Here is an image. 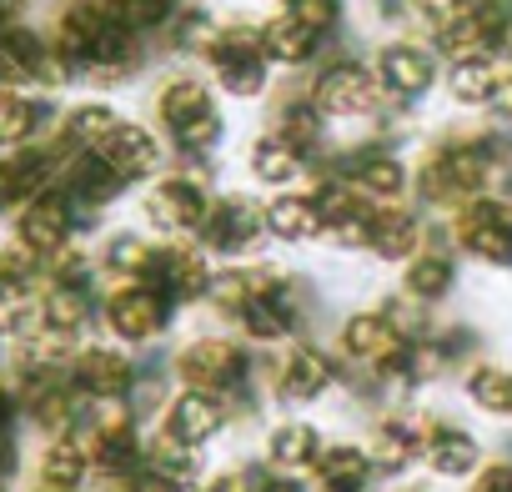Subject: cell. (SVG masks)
I'll use <instances>...</instances> for the list:
<instances>
[{
	"mask_svg": "<svg viewBox=\"0 0 512 492\" xmlns=\"http://www.w3.org/2000/svg\"><path fill=\"white\" fill-rule=\"evenodd\" d=\"M41 292H46V277L0 267V337L26 342L41 332Z\"/></svg>",
	"mask_w": 512,
	"mask_h": 492,
	"instance_id": "cell-33",
	"label": "cell"
},
{
	"mask_svg": "<svg viewBox=\"0 0 512 492\" xmlns=\"http://www.w3.org/2000/svg\"><path fill=\"white\" fill-rule=\"evenodd\" d=\"M312 196H317V211H322V246L342 257H367L372 246V221H377V201H367L347 176L337 171H317L312 181Z\"/></svg>",
	"mask_w": 512,
	"mask_h": 492,
	"instance_id": "cell-13",
	"label": "cell"
},
{
	"mask_svg": "<svg viewBox=\"0 0 512 492\" xmlns=\"http://www.w3.org/2000/svg\"><path fill=\"white\" fill-rule=\"evenodd\" d=\"M382 492H442V482H432L427 472H417V477H402V482H387Z\"/></svg>",
	"mask_w": 512,
	"mask_h": 492,
	"instance_id": "cell-48",
	"label": "cell"
},
{
	"mask_svg": "<svg viewBox=\"0 0 512 492\" xmlns=\"http://www.w3.org/2000/svg\"><path fill=\"white\" fill-rule=\"evenodd\" d=\"M166 362H171L176 387H196L211 397H236V392L262 387V352L241 342L231 327L191 332Z\"/></svg>",
	"mask_w": 512,
	"mask_h": 492,
	"instance_id": "cell-3",
	"label": "cell"
},
{
	"mask_svg": "<svg viewBox=\"0 0 512 492\" xmlns=\"http://www.w3.org/2000/svg\"><path fill=\"white\" fill-rule=\"evenodd\" d=\"M196 241L221 262V267H236V262H262L272 252V231H267V196H256L246 186H221L211 211H206V226L196 231Z\"/></svg>",
	"mask_w": 512,
	"mask_h": 492,
	"instance_id": "cell-6",
	"label": "cell"
},
{
	"mask_svg": "<svg viewBox=\"0 0 512 492\" xmlns=\"http://www.w3.org/2000/svg\"><path fill=\"white\" fill-rule=\"evenodd\" d=\"M21 16H26V0H0V31L21 26Z\"/></svg>",
	"mask_w": 512,
	"mask_h": 492,
	"instance_id": "cell-51",
	"label": "cell"
},
{
	"mask_svg": "<svg viewBox=\"0 0 512 492\" xmlns=\"http://www.w3.org/2000/svg\"><path fill=\"white\" fill-rule=\"evenodd\" d=\"M442 226L452 252L477 272H497V277L512 272V196H477L457 206Z\"/></svg>",
	"mask_w": 512,
	"mask_h": 492,
	"instance_id": "cell-9",
	"label": "cell"
},
{
	"mask_svg": "<svg viewBox=\"0 0 512 492\" xmlns=\"http://www.w3.org/2000/svg\"><path fill=\"white\" fill-rule=\"evenodd\" d=\"M241 462H246L251 492H312V477H302V472H282V467H267L256 452H246Z\"/></svg>",
	"mask_w": 512,
	"mask_h": 492,
	"instance_id": "cell-42",
	"label": "cell"
},
{
	"mask_svg": "<svg viewBox=\"0 0 512 492\" xmlns=\"http://www.w3.org/2000/svg\"><path fill=\"white\" fill-rule=\"evenodd\" d=\"M216 36H221V21H216L211 6H201V0H186L166 26V41H171L176 56H206Z\"/></svg>",
	"mask_w": 512,
	"mask_h": 492,
	"instance_id": "cell-37",
	"label": "cell"
},
{
	"mask_svg": "<svg viewBox=\"0 0 512 492\" xmlns=\"http://www.w3.org/2000/svg\"><path fill=\"white\" fill-rule=\"evenodd\" d=\"M262 46H267L272 71H307L322 56L327 36H317L297 11H277L272 21H262Z\"/></svg>",
	"mask_w": 512,
	"mask_h": 492,
	"instance_id": "cell-30",
	"label": "cell"
},
{
	"mask_svg": "<svg viewBox=\"0 0 512 492\" xmlns=\"http://www.w3.org/2000/svg\"><path fill=\"white\" fill-rule=\"evenodd\" d=\"M136 367H141V362H136L126 347H116L111 337H106V342H81L76 357H71V387H76L91 407H101V402H126L131 387H136Z\"/></svg>",
	"mask_w": 512,
	"mask_h": 492,
	"instance_id": "cell-20",
	"label": "cell"
},
{
	"mask_svg": "<svg viewBox=\"0 0 512 492\" xmlns=\"http://www.w3.org/2000/svg\"><path fill=\"white\" fill-rule=\"evenodd\" d=\"M156 121H161L166 146L181 161H211L226 141V116H221L216 86L206 76H196V71H176V76L161 81Z\"/></svg>",
	"mask_w": 512,
	"mask_h": 492,
	"instance_id": "cell-4",
	"label": "cell"
},
{
	"mask_svg": "<svg viewBox=\"0 0 512 492\" xmlns=\"http://www.w3.org/2000/svg\"><path fill=\"white\" fill-rule=\"evenodd\" d=\"M91 472L96 467H91V452H86L81 437H51L41 462H36L31 492H86Z\"/></svg>",
	"mask_w": 512,
	"mask_h": 492,
	"instance_id": "cell-35",
	"label": "cell"
},
{
	"mask_svg": "<svg viewBox=\"0 0 512 492\" xmlns=\"http://www.w3.org/2000/svg\"><path fill=\"white\" fill-rule=\"evenodd\" d=\"M46 121V106L21 96V91H0V146H26Z\"/></svg>",
	"mask_w": 512,
	"mask_h": 492,
	"instance_id": "cell-41",
	"label": "cell"
},
{
	"mask_svg": "<svg viewBox=\"0 0 512 492\" xmlns=\"http://www.w3.org/2000/svg\"><path fill=\"white\" fill-rule=\"evenodd\" d=\"M262 392L272 412H317L347 392V362L327 337H297L277 352H262Z\"/></svg>",
	"mask_w": 512,
	"mask_h": 492,
	"instance_id": "cell-1",
	"label": "cell"
},
{
	"mask_svg": "<svg viewBox=\"0 0 512 492\" xmlns=\"http://www.w3.org/2000/svg\"><path fill=\"white\" fill-rule=\"evenodd\" d=\"M216 91L231 101H262L272 91V61L262 46V21H221V36L211 41V51L201 56Z\"/></svg>",
	"mask_w": 512,
	"mask_h": 492,
	"instance_id": "cell-8",
	"label": "cell"
},
{
	"mask_svg": "<svg viewBox=\"0 0 512 492\" xmlns=\"http://www.w3.org/2000/svg\"><path fill=\"white\" fill-rule=\"evenodd\" d=\"M437 216H427L417 201H392V206H377V221H372V246H367V262L387 267V272H402L422 246L437 236Z\"/></svg>",
	"mask_w": 512,
	"mask_h": 492,
	"instance_id": "cell-19",
	"label": "cell"
},
{
	"mask_svg": "<svg viewBox=\"0 0 512 492\" xmlns=\"http://www.w3.org/2000/svg\"><path fill=\"white\" fill-rule=\"evenodd\" d=\"M507 61H512V51H502V56L452 61V66L442 71V91H447V101H452L457 111H487V101H492V91H497Z\"/></svg>",
	"mask_w": 512,
	"mask_h": 492,
	"instance_id": "cell-34",
	"label": "cell"
},
{
	"mask_svg": "<svg viewBox=\"0 0 512 492\" xmlns=\"http://www.w3.org/2000/svg\"><path fill=\"white\" fill-rule=\"evenodd\" d=\"M16 467H21V452H16V442L11 437H0V477H16Z\"/></svg>",
	"mask_w": 512,
	"mask_h": 492,
	"instance_id": "cell-50",
	"label": "cell"
},
{
	"mask_svg": "<svg viewBox=\"0 0 512 492\" xmlns=\"http://www.w3.org/2000/svg\"><path fill=\"white\" fill-rule=\"evenodd\" d=\"M216 272H221V262L206 252L196 236H191V241H161L151 287H161L181 312H191V307H206V302H211Z\"/></svg>",
	"mask_w": 512,
	"mask_h": 492,
	"instance_id": "cell-16",
	"label": "cell"
},
{
	"mask_svg": "<svg viewBox=\"0 0 512 492\" xmlns=\"http://www.w3.org/2000/svg\"><path fill=\"white\" fill-rule=\"evenodd\" d=\"M457 392H462V407L482 422H497V427H512V367L502 357H477L462 367L457 377Z\"/></svg>",
	"mask_w": 512,
	"mask_h": 492,
	"instance_id": "cell-26",
	"label": "cell"
},
{
	"mask_svg": "<svg viewBox=\"0 0 512 492\" xmlns=\"http://www.w3.org/2000/svg\"><path fill=\"white\" fill-rule=\"evenodd\" d=\"M246 176H251V186H262L272 196V191L307 186L312 181V161L292 141H282L277 131H256L251 146H246Z\"/></svg>",
	"mask_w": 512,
	"mask_h": 492,
	"instance_id": "cell-27",
	"label": "cell"
},
{
	"mask_svg": "<svg viewBox=\"0 0 512 492\" xmlns=\"http://www.w3.org/2000/svg\"><path fill=\"white\" fill-rule=\"evenodd\" d=\"M216 191L221 186L211 161H176L141 191V221L156 241H191L206 226Z\"/></svg>",
	"mask_w": 512,
	"mask_h": 492,
	"instance_id": "cell-5",
	"label": "cell"
},
{
	"mask_svg": "<svg viewBox=\"0 0 512 492\" xmlns=\"http://www.w3.org/2000/svg\"><path fill=\"white\" fill-rule=\"evenodd\" d=\"M76 226H81V211L56 186V191H41L36 201L21 206V216H16V246H21V252H31L36 262H51V257L66 252V246H76Z\"/></svg>",
	"mask_w": 512,
	"mask_h": 492,
	"instance_id": "cell-21",
	"label": "cell"
},
{
	"mask_svg": "<svg viewBox=\"0 0 512 492\" xmlns=\"http://www.w3.org/2000/svg\"><path fill=\"white\" fill-rule=\"evenodd\" d=\"M372 71L382 81V96L397 106V111H412L422 106L437 81H442V56L422 41V36H387L377 51H372Z\"/></svg>",
	"mask_w": 512,
	"mask_h": 492,
	"instance_id": "cell-14",
	"label": "cell"
},
{
	"mask_svg": "<svg viewBox=\"0 0 512 492\" xmlns=\"http://www.w3.org/2000/svg\"><path fill=\"white\" fill-rule=\"evenodd\" d=\"M462 492H512V447L492 452V457L462 482Z\"/></svg>",
	"mask_w": 512,
	"mask_h": 492,
	"instance_id": "cell-43",
	"label": "cell"
},
{
	"mask_svg": "<svg viewBox=\"0 0 512 492\" xmlns=\"http://www.w3.org/2000/svg\"><path fill=\"white\" fill-rule=\"evenodd\" d=\"M317 312H322L317 282L307 272L277 262V277L267 282L262 297H251L241 307V317L231 322V332L241 342H251L256 352H277V347H287L297 337H317Z\"/></svg>",
	"mask_w": 512,
	"mask_h": 492,
	"instance_id": "cell-2",
	"label": "cell"
},
{
	"mask_svg": "<svg viewBox=\"0 0 512 492\" xmlns=\"http://www.w3.org/2000/svg\"><path fill=\"white\" fill-rule=\"evenodd\" d=\"M307 96L317 101V111L332 121V126H377L392 101L382 96V81L372 71V61H357V56H332L317 66V76L307 81Z\"/></svg>",
	"mask_w": 512,
	"mask_h": 492,
	"instance_id": "cell-7",
	"label": "cell"
},
{
	"mask_svg": "<svg viewBox=\"0 0 512 492\" xmlns=\"http://www.w3.org/2000/svg\"><path fill=\"white\" fill-rule=\"evenodd\" d=\"M156 427H161L166 437L196 447V452H211L226 432H236L226 397H211V392H196V387H176Z\"/></svg>",
	"mask_w": 512,
	"mask_h": 492,
	"instance_id": "cell-22",
	"label": "cell"
},
{
	"mask_svg": "<svg viewBox=\"0 0 512 492\" xmlns=\"http://www.w3.org/2000/svg\"><path fill=\"white\" fill-rule=\"evenodd\" d=\"M126 492H191V487L176 482V477H166V472H156V467H141V472L126 482Z\"/></svg>",
	"mask_w": 512,
	"mask_h": 492,
	"instance_id": "cell-46",
	"label": "cell"
},
{
	"mask_svg": "<svg viewBox=\"0 0 512 492\" xmlns=\"http://www.w3.org/2000/svg\"><path fill=\"white\" fill-rule=\"evenodd\" d=\"M176 317H181V307L161 287H151V282H116L101 297V327L126 352H141V347L166 342L171 327H176Z\"/></svg>",
	"mask_w": 512,
	"mask_h": 492,
	"instance_id": "cell-11",
	"label": "cell"
},
{
	"mask_svg": "<svg viewBox=\"0 0 512 492\" xmlns=\"http://www.w3.org/2000/svg\"><path fill=\"white\" fill-rule=\"evenodd\" d=\"M472 11H477V0H412V26L422 31L427 46H437V41L452 36Z\"/></svg>",
	"mask_w": 512,
	"mask_h": 492,
	"instance_id": "cell-40",
	"label": "cell"
},
{
	"mask_svg": "<svg viewBox=\"0 0 512 492\" xmlns=\"http://www.w3.org/2000/svg\"><path fill=\"white\" fill-rule=\"evenodd\" d=\"M487 126L492 131H507L512 136V61H507V71H502V81H497V91H492V101H487Z\"/></svg>",
	"mask_w": 512,
	"mask_h": 492,
	"instance_id": "cell-45",
	"label": "cell"
},
{
	"mask_svg": "<svg viewBox=\"0 0 512 492\" xmlns=\"http://www.w3.org/2000/svg\"><path fill=\"white\" fill-rule=\"evenodd\" d=\"M61 191L71 196V206H76L81 221H86V216H101L106 206H116V201L131 191V181H121L96 151H76V156L66 161V171H61Z\"/></svg>",
	"mask_w": 512,
	"mask_h": 492,
	"instance_id": "cell-28",
	"label": "cell"
},
{
	"mask_svg": "<svg viewBox=\"0 0 512 492\" xmlns=\"http://www.w3.org/2000/svg\"><path fill=\"white\" fill-rule=\"evenodd\" d=\"M101 322V297L81 287H46L41 292V332L81 347V337Z\"/></svg>",
	"mask_w": 512,
	"mask_h": 492,
	"instance_id": "cell-32",
	"label": "cell"
},
{
	"mask_svg": "<svg viewBox=\"0 0 512 492\" xmlns=\"http://www.w3.org/2000/svg\"><path fill=\"white\" fill-rule=\"evenodd\" d=\"M96 492H126V482H101Z\"/></svg>",
	"mask_w": 512,
	"mask_h": 492,
	"instance_id": "cell-52",
	"label": "cell"
},
{
	"mask_svg": "<svg viewBox=\"0 0 512 492\" xmlns=\"http://www.w3.org/2000/svg\"><path fill=\"white\" fill-rule=\"evenodd\" d=\"M332 442V432L312 417V412H272L256 432V457L267 467H282V472H312L322 447Z\"/></svg>",
	"mask_w": 512,
	"mask_h": 492,
	"instance_id": "cell-17",
	"label": "cell"
},
{
	"mask_svg": "<svg viewBox=\"0 0 512 492\" xmlns=\"http://www.w3.org/2000/svg\"><path fill=\"white\" fill-rule=\"evenodd\" d=\"M26 206V186H21V176H16V161H0V211L6 206Z\"/></svg>",
	"mask_w": 512,
	"mask_h": 492,
	"instance_id": "cell-47",
	"label": "cell"
},
{
	"mask_svg": "<svg viewBox=\"0 0 512 492\" xmlns=\"http://www.w3.org/2000/svg\"><path fill=\"white\" fill-rule=\"evenodd\" d=\"M427 402H387L367 417L362 427V442L382 472V482H402V477H417L422 472V457H427Z\"/></svg>",
	"mask_w": 512,
	"mask_h": 492,
	"instance_id": "cell-10",
	"label": "cell"
},
{
	"mask_svg": "<svg viewBox=\"0 0 512 492\" xmlns=\"http://www.w3.org/2000/svg\"><path fill=\"white\" fill-rule=\"evenodd\" d=\"M146 467H156V472H166V477H176L186 487H201L206 472H211V457L186 447V442H176V437H166L161 427H146Z\"/></svg>",
	"mask_w": 512,
	"mask_h": 492,
	"instance_id": "cell-36",
	"label": "cell"
},
{
	"mask_svg": "<svg viewBox=\"0 0 512 492\" xmlns=\"http://www.w3.org/2000/svg\"><path fill=\"white\" fill-rule=\"evenodd\" d=\"M0 492H11V487H6V477H0Z\"/></svg>",
	"mask_w": 512,
	"mask_h": 492,
	"instance_id": "cell-54",
	"label": "cell"
},
{
	"mask_svg": "<svg viewBox=\"0 0 512 492\" xmlns=\"http://www.w3.org/2000/svg\"><path fill=\"white\" fill-rule=\"evenodd\" d=\"M322 171H337V176H347L367 201H377V206H392V201H412V161L402 156V146L397 141H387V136H367V141H352V146H337L332 151V161L322 166Z\"/></svg>",
	"mask_w": 512,
	"mask_h": 492,
	"instance_id": "cell-12",
	"label": "cell"
},
{
	"mask_svg": "<svg viewBox=\"0 0 512 492\" xmlns=\"http://www.w3.org/2000/svg\"><path fill=\"white\" fill-rule=\"evenodd\" d=\"M307 477H312V492H382L387 487L362 437H332Z\"/></svg>",
	"mask_w": 512,
	"mask_h": 492,
	"instance_id": "cell-25",
	"label": "cell"
},
{
	"mask_svg": "<svg viewBox=\"0 0 512 492\" xmlns=\"http://www.w3.org/2000/svg\"><path fill=\"white\" fill-rule=\"evenodd\" d=\"M121 121H126V116H121L116 106H106V101H81V106L66 116L61 136H66V146H76V151H96Z\"/></svg>",
	"mask_w": 512,
	"mask_h": 492,
	"instance_id": "cell-38",
	"label": "cell"
},
{
	"mask_svg": "<svg viewBox=\"0 0 512 492\" xmlns=\"http://www.w3.org/2000/svg\"><path fill=\"white\" fill-rule=\"evenodd\" d=\"M96 156H101L121 181H131V186H151V181L166 171V141H161L151 126H141V121H121V126L96 146Z\"/></svg>",
	"mask_w": 512,
	"mask_h": 492,
	"instance_id": "cell-24",
	"label": "cell"
},
{
	"mask_svg": "<svg viewBox=\"0 0 512 492\" xmlns=\"http://www.w3.org/2000/svg\"><path fill=\"white\" fill-rule=\"evenodd\" d=\"M267 231L277 246H317L322 241V211L312 186H292V191H272L267 196Z\"/></svg>",
	"mask_w": 512,
	"mask_h": 492,
	"instance_id": "cell-29",
	"label": "cell"
},
{
	"mask_svg": "<svg viewBox=\"0 0 512 492\" xmlns=\"http://www.w3.org/2000/svg\"><path fill=\"white\" fill-rule=\"evenodd\" d=\"M492 457V447H487V437L472 427V422H462V417H452V412H427V457H422V472L432 477V482H467L482 462Z\"/></svg>",
	"mask_w": 512,
	"mask_h": 492,
	"instance_id": "cell-15",
	"label": "cell"
},
{
	"mask_svg": "<svg viewBox=\"0 0 512 492\" xmlns=\"http://www.w3.org/2000/svg\"><path fill=\"white\" fill-rule=\"evenodd\" d=\"M267 131H277L282 141H292L307 161H312V176L332 161V121L317 111V101L307 96V86H297V91H287L277 106H272V116H267Z\"/></svg>",
	"mask_w": 512,
	"mask_h": 492,
	"instance_id": "cell-23",
	"label": "cell"
},
{
	"mask_svg": "<svg viewBox=\"0 0 512 492\" xmlns=\"http://www.w3.org/2000/svg\"><path fill=\"white\" fill-rule=\"evenodd\" d=\"M156 252H161V241L151 231L121 226V231H106V241L96 246V262L111 282H151Z\"/></svg>",
	"mask_w": 512,
	"mask_h": 492,
	"instance_id": "cell-31",
	"label": "cell"
},
{
	"mask_svg": "<svg viewBox=\"0 0 512 492\" xmlns=\"http://www.w3.org/2000/svg\"><path fill=\"white\" fill-rule=\"evenodd\" d=\"M407 302H417V307H427V312H442L452 297H457V287H462V257L452 252V241H447V226H437V236L422 246V252L397 272V282H392Z\"/></svg>",
	"mask_w": 512,
	"mask_h": 492,
	"instance_id": "cell-18",
	"label": "cell"
},
{
	"mask_svg": "<svg viewBox=\"0 0 512 492\" xmlns=\"http://www.w3.org/2000/svg\"><path fill=\"white\" fill-rule=\"evenodd\" d=\"M317 36H337L342 31V21H347V0H297L292 6Z\"/></svg>",
	"mask_w": 512,
	"mask_h": 492,
	"instance_id": "cell-44",
	"label": "cell"
},
{
	"mask_svg": "<svg viewBox=\"0 0 512 492\" xmlns=\"http://www.w3.org/2000/svg\"><path fill=\"white\" fill-rule=\"evenodd\" d=\"M16 412H21V397L11 392V387H0V437L11 432V422H16Z\"/></svg>",
	"mask_w": 512,
	"mask_h": 492,
	"instance_id": "cell-49",
	"label": "cell"
},
{
	"mask_svg": "<svg viewBox=\"0 0 512 492\" xmlns=\"http://www.w3.org/2000/svg\"><path fill=\"white\" fill-rule=\"evenodd\" d=\"M111 11V21L131 36H151V31H166L171 16L181 11V0H101Z\"/></svg>",
	"mask_w": 512,
	"mask_h": 492,
	"instance_id": "cell-39",
	"label": "cell"
},
{
	"mask_svg": "<svg viewBox=\"0 0 512 492\" xmlns=\"http://www.w3.org/2000/svg\"><path fill=\"white\" fill-rule=\"evenodd\" d=\"M277 6H282V11H292V6H297V0H277Z\"/></svg>",
	"mask_w": 512,
	"mask_h": 492,
	"instance_id": "cell-53",
	"label": "cell"
}]
</instances>
